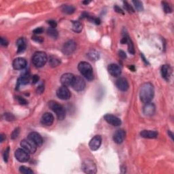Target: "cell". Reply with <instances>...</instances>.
<instances>
[{"label":"cell","instance_id":"obj_37","mask_svg":"<svg viewBox=\"0 0 174 174\" xmlns=\"http://www.w3.org/2000/svg\"><path fill=\"white\" fill-rule=\"evenodd\" d=\"M9 152H10V148L8 147L3 153V159H4L5 162H8V157H9Z\"/></svg>","mask_w":174,"mask_h":174},{"label":"cell","instance_id":"obj_11","mask_svg":"<svg viewBox=\"0 0 174 174\" xmlns=\"http://www.w3.org/2000/svg\"><path fill=\"white\" fill-rule=\"evenodd\" d=\"M104 119L107 123L110 124L111 125L114 126V127H118L122 123L121 120L119 118L110 114H105L104 116Z\"/></svg>","mask_w":174,"mask_h":174},{"label":"cell","instance_id":"obj_44","mask_svg":"<svg viewBox=\"0 0 174 174\" xmlns=\"http://www.w3.org/2000/svg\"><path fill=\"white\" fill-rule=\"evenodd\" d=\"M48 23L49 24L50 26H51L52 28H55L57 25L56 21H53V20H50V21H48Z\"/></svg>","mask_w":174,"mask_h":174},{"label":"cell","instance_id":"obj_18","mask_svg":"<svg viewBox=\"0 0 174 174\" xmlns=\"http://www.w3.org/2000/svg\"><path fill=\"white\" fill-rule=\"evenodd\" d=\"M156 111L155 105L152 103H145L143 108V113L146 116H152L153 115Z\"/></svg>","mask_w":174,"mask_h":174},{"label":"cell","instance_id":"obj_21","mask_svg":"<svg viewBox=\"0 0 174 174\" xmlns=\"http://www.w3.org/2000/svg\"><path fill=\"white\" fill-rule=\"evenodd\" d=\"M116 86L121 91H127L129 88V83L127 79L124 78H120L116 81Z\"/></svg>","mask_w":174,"mask_h":174},{"label":"cell","instance_id":"obj_5","mask_svg":"<svg viewBox=\"0 0 174 174\" xmlns=\"http://www.w3.org/2000/svg\"><path fill=\"white\" fill-rule=\"evenodd\" d=\"M82 169L86 173L94 174L97 173V166L90 159H86L82 162Z\"/></svg>","mask_w":174,"mask_h":174},{"label":"cell","instance_id":"obj_45","mask_svg":"<svg viewBox=\"0 0 174 174\" xmlns=\"http://www.w3.org/2000/svg\"><path fill=\"white\" fill-rule=\"evenodd\" d=\"M118 55H119V57L121 59H125L127 58V55H126V53L123 51H120L119 52H118Z\"/></svg>","mask_w":174,"mask_h":174},{"label":"cell","instance_id":"obj_51","mask_svg":"<svg viewBox=\"0 0 174 174\" xmlns=\"http://www.w3.org/2000/svg\"><path fill=\"white\" fill-rule=\"evenodd\" d=\"M129 68H130V69L132 70V71H135V67L133 65H131V67H129Z\"/></svg>","mask_w":174,"mask_h":174},{"label":"cell","instance_id":"obj_40","mask_svg":"<svg viewBox=\"0 0 174 174\" xmlns=\"http://www.w3.org/2000/svg\"><path fill=\"white\" fill-rule=\"evenodd\" d=\"M44 31V29L42 27H38V28L35 29L33 31V33H34L35 35H38V34H41L42 33H43Z\"/></svg>","mask_w":174,"mask_h":174},{"label":"cell","instance_id":"obj_9","mask_svg":"<svg viewBox=\"0 0 174 174\" xmlns=\"http://www.w3.org/2000/svg\"><path fill=\"white\" fill-rule=\"evenodd\" d=\"M14 155H15L16 158L20 162H27L29 160V153L23 148H18L16 150Z\"/></svg>","mask_w":174,"mask_h":174},{"label":"cell","instance_id":"obj_43","mask_svg":"<svg viewBox=\"0 0 174 174\" xmlns=\"http://www.w3.org/2000/svg\"><path fill=\"white\" fill-rule=\"evenodd\" d=\"M39 80H40V77H39V76L38 75H33L32 77V79H31V80H32V83L33 84H36L37 82H38Z\"/></svg>","mask_w":174,"mask_h":174},{"label":"cell","instance_id":"obj_23","mask_svg":"<svg viewBox=\"0 0 174 174\" xmlns=\"http://www.w3.org/2000/svg\"><path fill=\"white\" fill-rule=\"evenodd\" d=\"M140 136L144 138L155 139L158 137V133L155 131L144 130L140 133Z\"/></svg>","mask_w":174,"mask_h":174},{"label":"cell","instance_id":"obj_12","mask_svg":"<svg viewBox=\"0 0 174 174\" xmlns=\"http://www.w3.org/2000/svg\"><path fill=\"white\" fill-rule=\"evenodd\" d=\"M75 76L71 73H66L62 75L61 78V82L63 86H71L72 83H73L74 80Z\"/></svg>","mask_w":174,"mask_h":174},{"label":"cell","instance_id":"obj_41","mask_svg":"<svg viewBox=\"0 0 174 174\" xmlns=\"http://www.w3.org/2000/svg\"><path fill=\"white\" fill-rule=\"evenodd\" d=\"M0 43L3 46H6L8 45V41L5 38H3V37L0 38Z\"/></svg>","mask_w":174,"mask_h":174},{"label":"cell","instance_id":"obj_24","mask_svg":"<svg viewBox=\"0 0 174 174\" xmlns=\"http://www.w3.org/2000/svg\"><path fill=\"white\" fill-rule=\"evenodd\" d=\"M16 45L18 46V51H17L18 53H23V51H25L26 47H27L25 40L23 38H21L18 39L17 42H16Z\"/></svg>","mask_w":174,"mask_h":174},{"label":"cell","instance_id":"obj_47","mask_svg":"<svg viewBox=\"0 0 174 174\" xmlns=\"http://www.w3.org/2000/svg\"><path fill=\"white\" fill-rule=\"evenodd\" d=\"M92 22H94L95 24L97 25H99L101 23V20L98 18H93V20H92Z\"/></svg>","mask_w":174,"mask_h":174},{"label":"cell","instance_id":"obj_35","mask_svg":"<svg viewBox=\"0 0 174 174\" xmlns=\"http://www.w3.org/2000/svg\"><path fill=\"white\" fill-rule=\"evenodd\" d=\"M19 133H20V129L18 128H18H16L14 131H13L12 134H11V139H12V140H15V139L17 138L18 135H19Z\"/></svg>","mask_w":174,"mask_h":174},{"label":"cell","instance_id":"obj_48","mask_svg":"<svg viewBox=\"0 0 174 174\" xmlns=\"http://www.w3.org/2000/svg\"><path fill=\"white\" fill-rule=\"evenodd\" d=\"M141 57L142 58V59H143V61H144V62L145 63H146V64H148V61L146 60V59L145 58V57L144 56V55L143 54H141Z\"/></svg>","mask_w":174,"mask_h":174},{"label":"cell","instance_id":"obj_32","mask_svg":"<svg viewBox=\"0 0 174 174\" xmlns=\"http://www.w3.org/2000/svg\"><path fill=\"white\" fill-rule=\"evenodd\" d=\"M132 2L134 4L135 8H136L137 10L139 11V12H141V11L143 10V4H142L141 1L136 0V1H133Z\"/></svg>","mask_w":174,"mask_h":174},{"label":"cell","instance_id":"obj_4","mask_svg":"<svg viewBox=\"0 0 174 174\" xmlns=\"http://www.w3.org/2000/svg\"><path fill=\"white\" fill-rule=\"evenodd\" d=\"M49 108L54 112L58 118L59 120H63L65 118L66 113L65 110L61 105H60L58 102L55 101H51L49 103Z\"/></svg>","mask_w":174,"mask_h":174},{"label":"cell","instance_id":"obj_19","mask_svg":"<svg viewBox=\"0 0 174 174\" xmlns=\"http://www.w3.org/2000/svg\"><path fill=\"white\" fill-rule=\"evenodd\" d=\"M171 68L169 65H164L161 68V73L162 77L167 81L169 80V78L171 75Z\"/></svg>","mask_w":174,"mask_h":174},{"label":"cell","instance_id":"obj_29","mask_svg":"<svg viewBox=\"0 0 174 174\" xmlns=\"http://www.w3.org/2000/svg\"><path fill=\"white\" fill-rule=\"evenodd\" d=\"M19 171L23 174H31L33 173V171L29 167L25 166H21L19 168Z\"/></svg>","mask_w":174,"mask_h":174},{"label":"cell","instance_id":"obj_46","mask_svg":"<svg viewBox=\"0 0 174 174\" xmlns=\"http://www.w3.org/2000/svg\"><path fill=\"white\" fill-rule=\"evenodd\" d=\"M114 10L116 11V12L117 13H119V14H124V12L123 11V10H122L121 8H120V7H118V5H115V6L114 7Z\"/></svg>","mask_w":174,"mask_h":174},{"label":"cell","instance_id":"obj_36","mask_svg":"<svg viewBox=\"0 0 174 174\" xmlns=\"http://www.w3.org/2000/svg\"><path fill=\"white\" fill-rule=\"evenodd\" d=\"M4 117L5 119L8 120V121H13V120H14V119H15L14 116L13 115V114H10V113H6V114H5Z\"/></svg>","mask_w":174,"mask_h":174},{"label":"cell","instance_id":"obj_30","mask_svg":"<svg viewBox=\"0 0 174 174\" xmlns=\"http://www.w3.org/2000/svg\"><path fill=\"white\" fill-rule=\"evenodd\" d=\"M47 33H48V35H49L51 37H53V38H57V37H58V34H59L58 31L55 29V28H52V27L47 29Z\"/></svg>","mask_w":174,"mask_h":174},{"label":"cell","instance_id":"obj_25","mask_svg":"<svg viewBox=\"0 0 174 174\" xmlns=\"http://www.w3.org/2000/svg\"><path fill=\"white\" fill-rule=\"evenodd\" d=\"M75 8L71 5H63L61 7L62 12L67 14H73L75 12Z\"/></svg>","mask_w":174,"mask_h":174},{"label":"cell","instance_id":"obj_49","mask_svg":"<svg viewBox=\"0 0 174 174\" xmlns=\"http://www.w3.org/2000/svg\"><path fill=\"white\" fill-rule=\"evenodd\" d=\"M168 134H169V136H170V138L172 139V140H173V133L171 132L170 131H168Z\"/></svg>","mask_w":174,"mask_h":174},{"label":"cell","instance_id":"obj_28","mask_svg":"<svg viewBox=\"0 0 174 174\" xmlns=\"http://www.w3.org/2000/svg\"><path fill=\"white\" fill-rule=\"evenodd\" d=\"M60 63H61L60 59L57 58V57L54 56H51L49 57V64L50 65L53 67L58 66Z\"/></svg>","mask_w":174,"mask_h":174},{"label":"cell","instance_id":"obj_13","mask_svg":"<svg viewBox=\"0 0 174 174\" xmlns=\"http://www.w3.org/2000/svg\"><path fill=\"white\" fill-rule=\"evenodd\" d=\"M126 137V132L123 129H118L116 132L114 133L113 136V140L116 144H122L125 140Z\"/></svg>","mask_w":174,"mask_h":174},{"label":"cell","instance_id":"obj_6","mask_svg":"<svg viewBox=\"0 0 174 174\" xmlns=\"http://www.w3.org/2000/svg\"><path fill=\"white\" fill-rule=\"evenodd\" d=\"M21 146L22 148L25 150L29 154H34L37 150V147H38L36 144L33 143V142H31L28 138L22 140L21 142Z\"/></svg>","mask_w":174,"mask_h":174},{"label":"cell","instance_id":"obj_14","mask_svg":"<svg viewBox=\"0 0 174 174\" xmlns=\"http://www.w3.org/2000/svg\"><path fill=\"white\" fill-rule=\"evenodd\" d=\"M27 138L33 142L38 147L41 146L43 144V139L42 137L37 132H31L28 135Z\"/></svg>","mask_w":174,"mask_h":174},{"label":"cell","instance_id":"obj_26","mask_svg":"<svg viewBox=\"0 0 174 174\" xmlns=\"http://www.w3.org/2000/svg\"><path fill=\"white\" fill-rule=\"evenodd\" d=\"M82 25L79 21H73L72 22V29L76 33H80L82 30Z\"/></svg>","mask_w":174,"mask_h":174},{"label":"cell","instance_id":"obj_2","mask_svg":"<svg viewBox=\"0 0 174 174\" xmlns=\"http://www.w3.org/2000/svg\"><path fill=\"white\" fill-rule=\"evenodd\" d=\"M78 68L81 74L84 76L85 78L89 81L93 80V71H92V67L90 63L86 61L80 62L78 64Z\"/></svg>","mask_w":174,"mask_h":174},{"label":"cell","instance_id":"obj_15","mask_svg":"<svg viewBox=\"0 0 174 174\" xmlns=\"http://www.w3.org/2000/svg\"><path fill=\"white\" fill-rule=\"evenodd\" d=\"M12 66L14 69L21 70L25 69L27 66V61L25 59L22 57H18L14 60L12 63Z\"/></svg>","mask_w":174,"mask_h":174},{"label":"cell","instance_id":"obj_31","mask_svg":"<svg viewBox=\"0 0 174 174\" xmlns=\"http://www.w3.org/2000/svg\"><path fill=\"white\" fill-rule=\"evenodd\" d=\"M162 5H163V8L165 12L171 13L172 12V8L169 3H168L167 2H165V1H163Z\"/></svg>","mask_w":174,"mask_h":174},{"label":"cell","instance_id":"obj_20","mask_svg":"<svg viewBox=\"0 0 174 174\" xmlns=\"http://www.w3.org/2000/svg\"><path fill=\"white\" fill-rule=\"evenodd\" d=\"M108 71L114 77H118L121 74V69L117 64H110L108 66Z\"/></svg>","mask_w":174,"mask_h":174},{"label":"cell","instance_id":"obj_38","mask_svg":"<svg viewBox=\"0 0 174 174\" xmlns=\"http://www.w3.org/2000/svg\"><path fill=\"white\" fill-rule=\"evenodd\" d=\"M17 99H18V103H19L21 105H27V101L23 97H19V96H18V97H17Z\"/></svg>","mask_w":174,"mask_h":174},{"label":"cell","instance_id":"obj_50","mask_svg":"<svg viewBox=\"0 0 174 174\" xmlns=\"http://www.w3.org/2000/svg\"><path fill=\"white\" fill-rule=\"evenodd\" d=\"M0 138H1V140H0V141H1V142H3V140H4V139H5V136L3 134H1Z\"/></svg>","mask_w":174,"mask_h":174},{"label":"cell","instance_id":"obj_17","mask_svg":"<svg viewBox=\"0 0 174 174\" xmlns=\"http://www.w3.org/2000/svg\"><path fill=\"white\" fill-rule=\"evenodd\" d=\"M54 116H53L51 113L46 112L45 114H44L43 116H42L41 123L43 125L49 127V126H51L53 124V123H54Z\"/></svg>","mask_w":174,"mask_h":174},{"label":"cell","instance_id":"obj_10","mask_svg":"<svg viewBox=\"0 0 174 174\" xmlns=\"http://www.w3.org/2000/svg\"><path fill=\"white\" fill-rule=\"evenodd\" d=\"M57 95L59 99L62 100H67L71 97V92L67 86H62L59 87L57 90Z\"/></svg>","mask_w":174,"mask_h":174},{"label":"cell","instance_id":"obj_16","mask_svg":"<svg viewBox=\"0 0 174 174\" xmlns=\"http://www.w3.org/2000/svg\"><path fill=\"white\" fill-rule=\"evenodd\" d=\"M101 137L100 136H95L91 139L89 142V147L91 150L95 151L99 148L101 144Z\"/></svg>","mask_w":174,"mask_h":174},{"label":"cell","instance_id":"obj_42","mask_svg":"<svg viewBox=\"0 0 174 174\" xmlns=\"http://www.w3.org/2000/svg\"><path fill=\"white\" fill-rule=\"evenodd\" d=\"M44 91V85L43 84L40 85V86L38 87V88H37V92H38V94H42Z\"/></svg>","mask_w":174,"mask_h":174},{"label":"cell","instance_id":"obj_39","mask_svg":"<svg viewBox=\"0 0 174 174\" xmlns=\"http://www.w3.org/2000/svg\"><path fill=\"white\" fill-rule=\"evenodd\" d=\"M32 40H33V41L38 42V43H42V42H44L43 38H41V37H39V36H35L32 37Z\"/></svg>","mask_w":174,"mask_h":174},{"label":"cell","instance_id":"obj_8","mask_svg":"<svg viewBox=\"0 0 174 174\" xmlns=\"http://www.w3.org/2000/svg\"><path fill=\"white\" fill-rule=\"evenodd\" d=\"M85 86H86V82L82 77L78 76H75L71 84V87L74 90H76V91H81L84 89Z\"/></svg>","mask_w":174,"mask_h":174},{"label":"cell","instance_id":"obj_27","mask_svg":"<svg viewBox=\"0 0 174 174\" xmlns=\"http://www.w3.org/2000/svg\"><path fill=\"white\" fill-rule=\"evenodd\" d=\"M87 57L91 61H97L99 59V54L96 51H90L87 53Z\"/></svg>","mask_w":174,"mask_h":174},{"label":"cell","instance_id":"obj_52","mask_svg":"<svg viewBox=\"0 0 174 174\" xmlns=\"http://www.w3.org/2000/svg\"><path fill=\"white\" fill-rule=\"evenodd\" d=\"M90 2V1H83V3H84V4H88V3H89Z\"/></svg>","mask_w":174,"mask_h":174},{"label":"cell","instance_id":"obj_34","mask_svg":"<svg viewBox=\"0 0 174 174\" xmlns=\"http://www.w3.org/2000/svg\"><path fill=\"white\" fill-rule=\"evenodd\" d=\"M124 8H125V10L127 11V12L129 13H133L135 12L134 9L132 8V6L130 5V4L128 2H127V1H124Z\"/></svg>","mask_w":174,"mask_h":174},{"label":"cell","instance_id":"obj_7","mask_svg":"<svg viewBox=\"0 0 174 174\" xmlns=\"http://www.w3.org/2000/svg\"><path fill=\"white\" fill-rule=\"evenodd\" d=\"M77 47V44L76 42L74 40H69L67 42H65L63 44L62 48V51L63 54L66 55H69L72 54L76 51Z\"/></svg>","mask_w":174,"mask_h":174},{"label":"cell","instance_id":"obj_1","mask_svg":"<svg viewBox=\"0 0 174 174\" xmlns=\"http://www.w3.org/2000/svg\"><path fill=\"white\" fill-rule=\"evenodd\" d=\"M154 95V89L150 82L144 83L141 86L140 90V97L144 103L150 102Z\"/></svg>","mask_w":174,"mask_h":174},{"label":"cell","instance_id":"obj_22","mask_svg":"<svg viewBox=\"0 0 174 174\" xmlns=\"http://www.w3.org/2000/svg\"><path fill=\"white\" fill-rule=\"evenodd\" d=\"M29 81H30V76L29 74L26 73L25 74L22 75L17 80V84H16V89L19 88L21 85H26L29 84Z\"/></svg>","mask_w":174,"mask_h":174},{"label":"cell","instance_id":"obj_3","mask_svg":"<svg viewBox=\"0 0 174 174\" xmlns=\"http://www.w3.org/2000/svg\"><path fill=\"white\" fill-rule=\"evenodd\" d=\"M48 60L47 55L42 51H38L34 53L32 57V63L36 67H42L45 65Z\"/></svg>","mask_w":174,"mask_h":174},{"label":"cell","instance_id":"obj_33","mask_svg":"<svg viewBox=\"0 0 174 174\" xmlns=\"http://www.w3.org/2000/svg\"><path fill=\"white\" fill-rule=\"evenodd\" d=\"M127 44H128V50L129 53H131V55H134L135 54L134 46H133L132 40H131L129 38L128 39V41H127Z\"/></svg>","mask_w":174,"mask_h":174}]
</instances>
